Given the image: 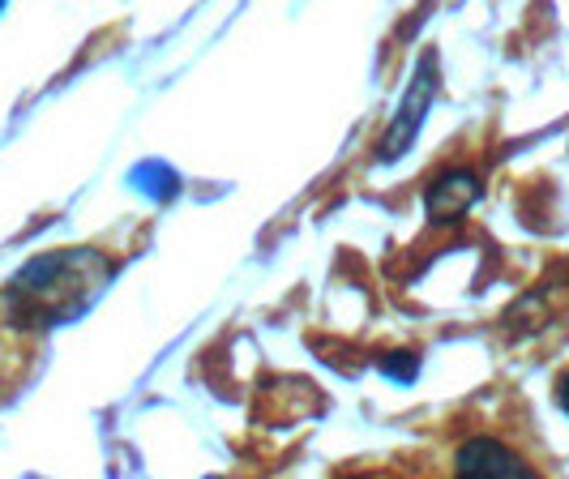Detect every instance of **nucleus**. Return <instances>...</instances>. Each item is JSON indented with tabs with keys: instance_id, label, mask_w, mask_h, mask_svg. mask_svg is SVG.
<instances>
[{
	"instance_id": "f257e3e1",
	"label": "nucleus",
	"mask_w": 569,
	"mask_h": 479,
	"mask_svg": "<svg viewBox=\"0 0 569 479\" xmlns=\"http://www.w3.org/2000/svg\"><path fill=\"white\" fill-rule=\"evenodd\" d=\"M432 90H437V69H432V60L420 64V73H416V82L407 90V103H402V112L395 116V124H390V133L381 141V150H377V159H399L402 150L416 141V129H420V120H425L428 103H432Z\"/></svg>"
},
{
	"instance_id": "f03ea898",
	"label": "nucleus",
	"mask_w": 569,
	"mask_h": 479,
	"mask_svg": "<svg viewBox=\"0 0 569 479\" xmlns=\"http://www.w3.org/2000/svg\"><path fill=\"white\" fill-rule=\"evenodd\" d=\"M458 476H536V467L522 458V453H513L510 446H501V441H492V437H476V441H467L455 458Z\"/></svg>"
},
{
	"instance_id": "39448f33",
	"label": "nucleus",
	"mask_w": 569,
	"mask_h": 479,
	"mask_svg": "<svg viewBox=\"0 0 569 479\" xmlns=\"http://www.w3.org/2000/svg\"><path fill=\"white\" fill-rule=\"evenodd\" d=\"M0 4H4V0H0Z\"/></svg>"
},
{
	"instance_id": "20e7f679",
	"label": "nucleus",
	"mask_w": 569,
	"mask_h": 479,
	"mask_svg": "<svg viewBox=\"0 0 569 479\" xmlns=\"http://www.w3.org/2000/svg\"><path fill=\"white\" fill-rule=\"evenodd\" d=\"M557 402H561V411L569 416V372H561V381H557Z\"/></svg>"
},
{
	"instance_id": "7ed1b4c3",
	"label": "nucleus",
	"mask_w": 569,
	"mask_h": 479,
	"mask_svg": "<svg viewBox=\"0 0 569 479\" xmlns=\"http://www.w3.org/2000/svg\"><path fill=\"white\" fill-rule=\"evenodd\" d=\"M480 198V176L476 171H446V176H437L432 180V189H428V214H432V223H455L462 219L467 210H471V201Z\"/></svg>"
}]
</instances>
